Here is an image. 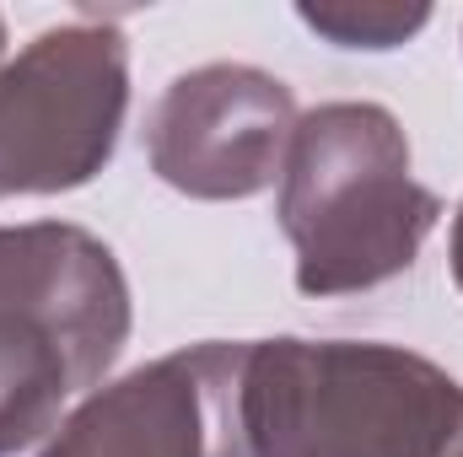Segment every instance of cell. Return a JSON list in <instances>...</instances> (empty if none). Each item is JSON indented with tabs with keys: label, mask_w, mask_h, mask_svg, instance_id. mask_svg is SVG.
<instances>
[{
	"label": "cell",
	"mask_w": 463,
	"mask_h": 457,
	"mask_svg": "<svg viewBox=\"0 0 463 457\" xmlns=\"http://www.w3.org/2000/svg\"><path fill=\"white\" fill-rule=\"evenodd\" d=\"M442 221L415 178L410 135L383 103H318L280 167V231L302 296H355L404 275Z\"/></svg>",
	"instance_id": "cell-1"
},
{
	"label": "cell",
	"mask_w": 463,
	"mask_h": 457,
	"mask_svg": "<svg viewBox=\"0 0 463 457\" xmlns=\"http://www.w3.org/2000/svg\"><path fill=\"white\" fill-rule=\"evenodd\" d=\"M463 420V382L377 340H248V457H437Z\"/></svg>",
	"instance_id": "cell-2"
},
{
	"label": "cell",
	"mask_w": 463,
	"mask_h": 457,
	"mask_svg": "<svg viewBox=\"0 0 463 457\" xmlns=\"http://www.w3.org/2000/svg\"><path fill=\"white\" fill-rule=\"evenodd\" d=\"M129 114V38L114 22L43 27L0 65V200L87 189Z\"/></svg>",
	"instance_id": "cell-3"
},
{
	"label": "cell",
	"mask_w": 463,
	"mask_h": 457,
	"mask_svg": "<svg viewBox=\"0 0 463 457\" xmlns=\"http://www.w3.org/2000/svg\"><path fill=\"white\" fill-rule=\"evenodd\" d=\"M248 340L184 344L103 382L38 457H248L242 436Z\"/></svg>",
	"instance_id": "cell-4"
},
{
	"label": "cell",
	"mask_w": 463,
	"mask_h": 457,
	"mask_svg": "<svg viewBox=\"0 0 463 457\" xmlns=\"http://www.w3.org/2000/svg\"><path fill=\"white\" fill-rule=\"evenodd\" d=\"M297 118L280 76L216 60L162 87L146 114V156L151 173L189 200H253L280 178Z\"/></svg>",
	"instance_id": "cell-5"
},
{
	"label": "cell",
	"mask_w": 463,
	"mask_h": 457,
	"mask_svg": "<svg viewBox=\"0 0 463 457\" xmlns=\"http://www.w3.org/2000/svg\"><path fill=\"white\" fill-rule=\"evenodd\" d=\"M129 280L103 237L71 221L0 227V344H65L98 393L129 344Z\"/></svg>",
	"instance_id": "cell-6"
},
{
	"label": "cell",
	"mask_w": 463,
	"mask_h": 457,
	"mask_svg": "<svg viewBox=\"0 0 463 457\" xmlns=\"http://www.w3.org/2000/svg\"><path fill=\"white\" fill-rule=\"evenodd\" d=\"M297 16L335 49L383 54V49L410 43L431 22V5H420V0H302Z\"/></svg>",
	"instance_id": "cell-7"
},
{
	"label": "cell",
	"mask_w": 463,
	"mask_h": 457,
	"mask_svg": "<svg viewBox=\"0 0 463 457\" xmlns=\"http://www.w3.org/2000/svg\"><path fill=\"white\" fill-rule=\"evenodd\" d=\"M448 264H453V285L463 291V205L453 216V242H448Z\"/></svg>",
	"instance_id": "cell-8"
},
{
	"label": "cell",
	"mask_w": 463,
	"mask_h": 457,
	"mask_svg": "<svg viewBox=\"0 0 463 457\" xmlns=\"http://www.w3.org/2000/svg\"><path fill=\"white\" fill-rule=\"evenodd\" d=\"M437 457H463V420H458V431L448 436V447H442V452H437Z\"/></svg>",
	"instance_id": "cell-9"
},
{
	"label": "cell",
	"mask_w": 463,
	"mask_h": 457,
	"mask_svg": "<svg viewBox=\"0 0 463 457\" xmlns=\"http://www.w3.org/2000/svg\"><path fill=\"white\" fill-rule=\"evenodd\" d=\"M0 65H5V16H0Z\"/></svg>",
	"instance_id": "cell-10"
}]
</instances>
